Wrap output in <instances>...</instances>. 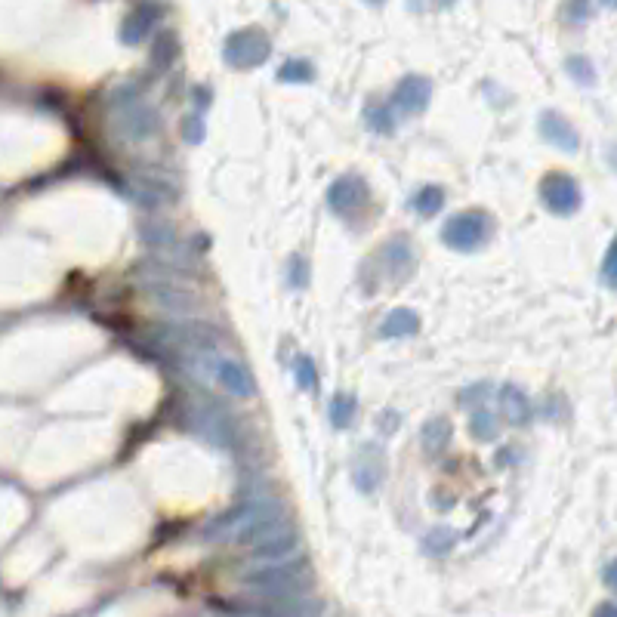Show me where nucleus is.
I'll list each match as a JSON object with an SVG mask.
<instances>
[{
  "instance_id": "1",
  "label": "nucleus",
  "mask_w": 617,
  "mask_h": 617,
  "mask_svg": "<svg viewBox=\"0 0 617 617\" xmlns=\"http://www.w3.org/2000/svg\"><path fill=\"white\" fill-rule=\"evenodd\" d=\"M238 580H241V587L250 590V593L290 599V596H303V593L315 584V571H312L309 562L275 559V562H269V565L247 568Z\"/></svg>"
},
{
  "instance_id": "2",
  "label": "nucleus",
  "mask_w": 617,
  "mask_h": 617,
  "mask_svg": "<svg viewBox=\"0 0 617 617\" xmlns=\"http://www.w3.org/2000/svg\"><path fill=\"white\" fill-rule=\"evenodd\" d=\"M155 337L170 346V349H183V352H216L223 343L220 331L207 321H173L155 331Z\"/></svg>"
},
{
  "instance_id": "3",
  "label": "nucleus",
  "mask_w": 617,
  "mask_h": 617,
  "mask_svg": "<svg viewBox=\"0 0 617 617\" xmlns=\"http://www.w3.org/2000/svg\"><path fill=\"white\" fill-rule=\"evenodd\" d=\"M269 53H272V44L266 38V31H260V28L232 31L223 44V59L232 68H257L269 59Z\"/></svg>"
},
{
  "instance_id": "4",
  "label": "nucleus",
  "mask_w": 617,
  "mask_h": 617,
  "mask_svg": "<svg viewBox=\"0 0 617 617\" xmlns=\"http://www.w3.org/2000/svg\"><path fill=\"white\" fill-rule=\"evenodd\" d=\"M488 235H491V220L485 213H460L442 229V241L454 250H476L488 241Z\"/></svg>"
},
{
  "instance_id": "5",
  "label": "nucleus",
  "mask_w": 617,
  "mask_h": 617,
  "mask_svg": "<svg viewBox=\"0 0 617 617\" xmlns=\"http://www.w3.org/2000/svg\"><path fill=\"white\" fill-rule=\"evenodd\" d=\"M540 201L556 216H571L577 213L584 198H580V186L568 173H550V176H543V183H540Z\"/></svg>"
},
{
  "instance_id": "6",
  "label": "nucleus",
  "mask_w": 617,
  "mask_h": 617,
  "mask_svg": "<svg viewBox=\"0 0 617 617\" xmlns=\"http://www.w3.org/2000/svg\"><path fill=\"white\" fill-rule=\"evenodd\" d=\"M145 297H149L158 309L173 312V315H192L201 309V300L195 290L176 284V281H152L145 284Z\"/></svg>"
},
{
  "instance_id": "7",
  "label": "nucleus",
  "mask_w": 617,
  "mask_h": 617,
  "mask_svg": "<svg viewBox=\"0 0 617 617\" xmlns=\"http://www.w3.org/2000/svg\"><path fill=\"white\" fill-rule=\"evenodd\" d=\"M290 528H294V525H290L284 506L278 503L275 510L257 516L253 522H247L244 528H238V531H235V540H238V547H247V550H250V547H257V543H263V540H269V537H275V534H284V531H290Z\"/></svg>"
},
{
  "instance_id": "8",
  "label": "nucleus",
  "mask_w": 617,
  "mask_h": 617,
  "mask_svg": "<svg viewBox=\"0 0 617 617\" xmlns=\"http://www.w3.org/2000/svg\"><path fill=\"white\" fill-rule=\"evenodd\" d=\"M368 204V186L361 176H343L328 192V207L337 216H352Z\"/></svg>"
},
{
  "instance_id": "9",
  "label": "nucleus",
  "mask_w": 617,
  "mask_h": 617,
  "mask_svg": "<svg viewBox=\"0 0 617 617\" xmlns=\"http://www.w3.org/2000/svg\"><path fill=\"white\" fill-rule=\"evenodd\" d=\"M161 13H164V7H161V4H155V0H149V4H139V7H133V10L127 13L124 25H121V41H124L127 47L142 44V41L152 34V28L158 25Z\"/></svg>"
},
{
  "instance_id": "10",
  "label": "nucleus",
  "mask_w": 617,
  "mask_h": 617,
  "mask_svg": "<svg viewBox=\"0 0 617 617\" xmlns=\"http://www.w3.org/2000/svg\"><path fill=\"white\" fill-rule=\"evenodd\" d=\"M195 426L201 429V435L207 442H213L216 448H232V420L216 408V405H201L192 411Z\"/></svg>"
},
{
  "instance_id": "11",
  "label": "nucleus",
  "mask_w": 617,
  "mask_h": 617,
  "mask_svg": "<svg viewBox=\"0 0 617 617\" xmlns=\"http://www.w3.org/2000/svg\"><path fill=\"white\" fill-rule=\"evenodd\" d=\"M429 96H432V84L420 75H408L402 78V84L395 87V108L402 115H420L423 108L429 105Z\"/></svg>"
},
{
  "instance_id": "12",
  "label": "nucleus",
  "mask_w": 617,
  "mask_h": 617,
  "mask_svg": "<svg viewBox=\"0 0 617 617\" xmlns=\"http://www.w3.org/2000/svg\"><path fill=\"white\" fill-rule=\"evenodd\" d=\"M540 136L547 139L553 149L568 152V155H574L577 145H580L574 127H571L562 115H556V112H543V115H540Z\"/></svg>"
},
{
  "instance_id": "13",
  "label": "nucleus",
  "mask_w": 617,
  "mask_h": 617,
  "mask_svg": "<svg viewBox=\"0 0 617 617\" xmlns=\"http://www.w3.org/2000/svg\"><path fill=\"white\" fill-rule=\"evenodd\" d=\"M121 133L127 139H149L152 133H158V115L149 105L130 102L121 112Z\"/></svg>"
},
{
  "instance_id": "14",
  "label": "nucleus",
  "mask_w": 617,
  "mask_h": 617,
  "mask_svg": "<svg viewBox=\"0 0 617 617\" xmlns=\"http://www.w3.org/2000/svg\"><path fill=\"white\" fill-rule=\"evenodd\" d=\"M275 506H278V500H272V497H257V500H247V503L235 506V510L223 513L220 519L213 522V528H223V531H238V528H244L247 522H253V519H257V516H263V513H269V510H275Z\"/></svg>"
},
{
  "instance_id": "15",
  "label": "nucleus",
  "mask_w": 617,
  "mask_h": 617,
  "mask_svg": "<svg viewBox=\"0 0 617 617\" xmlns=\"http://www.w3.org/2000/svg\"><path fill=\"white\" fill-rule=\"evenodd\" d=\"M216 380L223 383V389L235 398H253L257 395V386H253V377L247 374L244 365L238 361H229V358H220V365H216Z\"/></svg>"
},
{
  "instance_id": "16",
  "label": "nucleus",
  "mask_w": 617,
  "mask_h": 617,
  "mask_svg": "<svg viewBox=\"0 0 617 617\" xmlns=\"http://www.w3.org/2000/svg\"><path fill=\"white\" fill-rule=\"evenodd\" d=\"M497 402H500L503 420H510L513 426H522V423L531 420V405H528V398H525V392H522L519 386H513V383L500 386Z\"/></svg>"
},
{
  "instance_id": "17",
  "label": "nucleus",
  "mask_w": 617,
  "mask_h": 617,
  "mask_svg": "<svg viewBox=\"0 0 617 617\" xmlns=\"http://www.w3.org/2000/svg\"><path fill=\"white\" fill-rule=\"evenodd\" d=\"M297 547H300V537H297L294 528H290V531H284V534H275V537L257 543V547H250V550H253V556L263 559V562H275V559H287Z\"/></svg>"
},
{
  "instance_id": "18",
  "label": "nucleus",
  "mask_w": 617,
  "mask_h": 617,
  "mask_svg": "<svg viewBox=\"0 0 617 617\" xmlns=\"http://www.w3.org/2000/svg\"><path fill=\"white\" fill-rule=\"evenodd\" d=\"M420 331V315L411 312V309H395L386 315L383 328H380V337L386 340H402V337H414Z\"/></svg>"
},
{
  "instance_id": "19",
  "label": "nucleus",
  "mask_w": 617,
  "mask_h": 617,
  "mask_svg": "<svg viewBox=\"0 0 617 617\" xmlns=\"http://www.w3.org/2000/svg\"><path fill=\"white\" fill-rule=\"evenodd\" d=\"M420 442H423V451H426L429 457H439V454L448 448V442H451V423H448L445 417L429 420V423L423 426V432H420Z\"/></svg>"
},
{
  "instance_id": "20",
  "label": "nucleus",
  "mask_w": 617,
  "mask_h": 617,
  "mask_svg": "<svg viewBox=\"0 0 617 617\" xmlns=\"http://www.w3.org/2000/svg\"><path fill=\"white\" fill-rule=\"evenodd\" d=\"M278 81L281 84H309V81H315V68L303 59H290L278 68Z\"/></svg>"
},
{
  "instance_id": "21",
  "label": "nucleus",
  "mask_w": 617,
  "mask_h": 617,
  "mask_svg": "<svg viewBox=\"0 0 617 617\" xmlns=\"http://www.w3.org/2000/svg\"><path fill=\"white\" fill-rule=\"evenodd\" d=\"M442 207H445V192H442L439 186H426V189H420L417 198H414V210H417L420 216H435Z\"/></svg>"
},
{
  "instance_id": "22",
  "label": "nucleus",
  "mask_w": 617,
  "mask_h": 617,
  "mask_svg": "<svg viewBox=\"0 0 617 617\" xmlns=\"http://www.w3.org/2000/svg\"><path fill=\"white\" fill-rule=\"evenodd\" d=\"M352 417H355V398L346 395V392H337L331 398V420H334V426L346 429L352 423Z\"/></svg>"
},
{
  "instance_id": "23",
  "label": "nucleus",
  "mask_w": 617,
  "mask_h": 617,
  "mask_svg": "<svg viewBox=\"0 0 617 617\" xmlns=\"http://www.w3.org/2000/svg\"><path fill=\"white\" fill-rule=\"evenodd\" d=\"M469 432H473L479 442H494V439H497V432H500V426H497L494 414H488V411H476L473 420H469Z\"/></svg>"
},
{
  "instance_id": "24",
  "label": "nucleus",
  "mask_w": 617,
  "mask_h": 617,
  "mask_svg": "<svg viewBox=\"0 0 617 617\" xmlns=\"http://www.w3.org/2000/svg\"><path fill=\"white\" fill-rule=\"evenodd\" d=\"M454 543H457V534H454V531H448V528H435V531L426 534L423 550L432 553V556H442V553H448V550L454 547Z\"/></svg>"
},
{
  "instance_id": "25",
  "label": "nucleus",
  "mask_w": 617,
  "mask_h": 617,
  "mask_svg": "<svg viewBox=\"0 0 617 617\" xmlns=\"http://www.w3.org/2000/svg\"><path fill=\"white\" fill-rule=\"evenodd\" d=\"M565 68H568V75H571L577 84H584V87H593V84H596V71H593V62H590V59L571 56V59L565 62Z\"/></svg>"
},
{
  "instance_id": "26",
  "label": "nucleus",
  "mask_w": 617,
  "mask_h": 617,
  "mask_svg": "<svg viewBox=\"0 0 617 617\" xmlns=\"http://www.w3.org/2000/svg\"><path fill=\"white\" fill-rule=\"evenodd\" d=\"M294 377H297V386L303 392H315L318 389V374H315V365H312L309 355H300L294 361Z\"/></svg>"
},
{
  "instance_id": "27",
  "label": "nucleus",
  "mask_w": 617,
  "mask_h": 617,
  "mask_svg": "<svg viewBox=\"0 0 617 617\" xmlns=\"http://www.w3.org/2000/svg\"><path fill=\"white\" fill-rule=\"evenodd\" d=\"M562 16L568 25H584L593 16V7H590V0H565Z\"/></svg>"
},
{
  "instance_id": "28",
  "label": "nucleus",
  "mask_w": 617,
  "mask_h": 617,
  "mask_svg": "<svg viewBox=\"0 0 617 617\" xmlns=\"http://www.w3.org/2000/svg\"><path fill=\"white\" fill-rule=\"evenodd\" d=\"M365 118H368V127H371V130H377V133H392V115H389L386 105H371L368 112H365Z\"/></svg>"
},
{
  "instance_id": "29",
  "label": "nucleus",
  "mask_w": 617,
  "mask_h": 617,
  "mask_svg": "<svg viewBox=\"0 0 617 617\" xmlns=\"http://www.w3.org/2000/svg\"><path fill=\"white\" fill-rule=\"evenodd\" d=\"M602 281L611 284V287H617V238L611 241L605 260H602Z\"/></svg>"
},
{
  "instance_id": "30",
  "label": "nucleus",
  "mask_w": 617,
  "mask_h": 617,
  "mask_svg": "<svg viewBox=\"0 0 617 617\" xmlns=\"http://www.w3.org/2000/svg\"><path fill=\"white\" fill-rule=\"evenodd\" d=\"M179 130H183V139H186V142H192V145L204 142V124H201V118H198V115L186 118V121H183V127H179Z\"/></svg>"
},
{
  "instance_id": "31",
  "label": "nucleus",
  "mask_w": 617,
  "mask_h": 617,
  "mask_svg": "<svg viewBox=\"0 0 617 617\" xmlns=\"http://www.w3.org/2000/svg\"><path fill=\"white\" fill-rule=\"evenodd\" d=\"M155 47H158V65L173 62V56H176V41H173V34H161Z\"/></svg>"
},
{
  "instance_id": "32",
  "label": "nucleus",
  "mask_w": 617,
  "mask_h": 617,
  "mask_svg": "<svg viewBox=\"0 0 617 617\" xmlns=\"http://www.w3.org/2000/svg\"><path fill=\"white\" fill-rule=\"evenodd\" d=\"M602 580H605V587H608V590H614V593H617V559L605 565V571H602Z\"/></svg>"
},
{
  "instance_id": "33",
  "label": "nucleus",
  "mask_w": 617,
  "mask_h": 617,
  "mask_svg": "<svg viewBox=\"0 0 617 617\" xmlns=\"http://www.w3.org/2000/svg\"><path fill=\"white\" fill-rule=\"evenodd\" d=\"M596 614H617V605H599Z\"/></svg>"
},
{
  "instance_id": "34",
  "label": "nucleus",
  "mask_w": 617,
  "mask_h": 617,
  "mask_svg": "<svg viewBox=\"0 0 617 617\" xmlns=\"http://www.w3.org/2000/svg\"><path fill=\"white\" fill-rule=\"evenodd\" d=\"M602 4H605V7H611V10H614V7H617V0H602Z\"/></svg>"
},
{
  "instance_id": "35",
  "label": "nucleus",
  "mask_w": 617,
  "mask_h": 617,
  "mask_svg": "<svg viewBox=\"0 0 617 617\" xmlns=\"http://www.w3.org/2000/svg\"><path fill=\"white\" fill-rule=\"evenodd\" d=\"M368 4H386V0H368Z\"/></svg>"
},
{
  "instance_id": "36",
  "label": "nucleus",
  "mask_w": 617,
  "mask_h": 617,
  "mask_svg": "<svg viewBox=\"0 0 617 617\" xmlns=\"http://www.w3.org/2000/svg\"><path fill=\"white\" fill-rule=\"evenodd\" d=\"M442 4H451V0H442Z\"/></svg>"
}]
</instances>
